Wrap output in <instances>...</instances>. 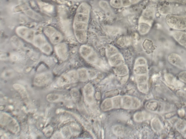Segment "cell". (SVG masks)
Returning <instances> with one entry per match:
<instances>
[{
	"label": "cell",
	"instance_id": "49",
	"mask_svg": "<svg viewBox=\"0 0 186 139\" xmlns=\"http://www.w3.org/2000/svg\"><path fill=\"white\" fill-rule=\"evenodd\" d=\"M99 5L104 10H107L109 9V4L106 1H100Z\"/></svg>",
	"mask_w": 186,
	"mask_h": 139
},
{
	"label": "cell",
	"instance_id": "29",
	"mask_svg": "<svg viewBox=\"0 0 186 139\" xmlns=\"http://www.w3.org/2000/svg\"><path fill=\"white\" fill-rule=\"evenodd\" d=\"M143 48L147 51H150L154 49L153 42L149 40H146L143 42Z\"/></svg>",
	"mask_w": 186,
	"mask_h": 139
},
{
	"label": "cell",
	"instance_id": "34",
	"mask_svg": "<svg viewBox=\"0 0 186 139\" xmlns=\"http://www.w3.org/2000/svg\"><path fill=\"white\" fill-rule=\"evenodd\" d=\"M119 91L118 89H113L106 91L105 93V97L106 98L114 97L118 96L119 94Z\"/></svg>",
	"mask_w": 186,
	"mask_h": 139
},
{
	"label": "cell",
	"instance_id": "10",
	"mask_svg": "<svg viewBox=\"0 0 186 139\" xmlns=\"http://www.w3.org/2000/svg\"><path fill=\"white\" fill-rule=\"evenodd\" d=\"M51 78V75L50 73H44L36 76L34 79L35 84L41 86L46 84Z\"/></svg>",
	"mask_w": 186,
	"mask_h": 139
},
{
	"label": "cell",
	"instance_id": "8",
	"mask_svg": "<svg viewBox=\"0 0 186 139\" xmlns=\"http://www.w3.org/2000/svg\"><path fill=\"white\" fill-rule=\"evenodd\" d=\"M55 50L57 55L60 59L65 60L67 58L68 48L66 44L59 43L55 47Z\"/></svg>",
	"mask_w": 186,
	"mask_h": 139
},
{
	"label": "cell",
	"instance_id": "44",
	"mask_svg": "<svg viewBox=\"0 0 186 139\" xmlns=\"http://www.w3.org/2000/svg\"><path fill=\"white\" fill-rule=\"evenodd\" d=\"M70 129L71 133H72V134H78L80 131V128L77 124L72 125Z\"/></svg>",
	"mask_w": 186,
	"mask_h": 139
},
{
	"label": "cell",
	"instance_id": "36",
	"mask_svg": "<svg viewBox=\"0 0 186 139\" xmlns=\"http://www.w3.org/2000/svg\"><path fill=\"white\" fill-rule=\"evenodd\" d=\"M148 79V77L146 74L137 75L136 77V80L138 84L146 83Z\"/></svg>",
	"mask_w": 186,
	"mask_h": 139
},
{
	"label": "cell",
	"instance_id": "5",
	"mask_svg": "<svg viewBox=\"0 0 186 139\" xmlns=\"http://www.w3.org/2000/svg\"><path fill=\"white\" fill-rule=\"evenodd\" d=\"M16 33L20 37L33 44L36 36L34 30L25 26H20L16 28Z\"/></svg>",
	"mask_w": 186,
	"mask_h": 139
},
{
	"label": "cell",
	"instance_id": "40",
	"mask_svg": "<svg viewBox=\"0 0 186 139\" xmlns=\"http://www.w3.org/2000/svg\"><path fill=\"white\" fill-rule=\"evenodd\" d=\"M110 4L115 8L119 9L123 6L121 0H111Z\"/></svg>",
	"mask_w": 186,
	"mask_h": 139
},
{
	"label": "cell",
	"instance_id": "16",
	"mask_svg": "<svg viewBox=\"0 0 186 139\" xmlns=\"http://www.w3.org/2000/svg\"><path fill=\"white\" fill-rule=\"evenodd\" d=\"M151 27V24L147 23L139 22L138 26V30L141 35L147 34L150 30Z\"/></svg>",
	"mask_w": 186,
	"mask_h": 139
},
{
	"label": "cell",
	"instance_id": "14",
	"mask_svg": "<svg viewBox=\"0 0 186 139\" xmlns=\"http://www.w3.org/2000/svg\"><path fill=\"white\" fill-rule=\"evenodd\" d=\"M88 26V23L74 21L73 23L74 33L83 30H87Z\"/></svg>",
	"mask_w": 186,
	"mask_h": 139
},
{
	"label": "cell",
	"instance_id": "19",
	"mask_svg": "<svg viewBox=\"0 0 186 139\" xmlns=\"http://www.w3.org/2000/svg\"><path fill=\"white\" fill-rule=\"evenodd\" d=\"M68 73L62 75L58 80V85L62 86L71 83V79Z\"/></svg>",
	"mask_w": 186,
	"mask_h": 139
},
{
	"label": "cell",
	"instance_id": "31",
	"mask_svg": "<svg viewBox=\"0 0 186 139\" xmlns=\"http://www.w3.org/2000/svg\"><path fill=\"white\" fill-rule=\"evenodd\" d=\"M176 127L179 132H183L186 129V121L183 120H178L176 123Z\"/></svg>",
	"mask_w": 186,
	"mask_h": 139
},
{
	"label": "cell",
	"instance_id": "45",
	"mask_svg": "<svg viewBox=\"0 0 186 139\" xmlns=\"http://www.w3.org/2000/svg\"><path fill=\"white\" fill-rule=\"evenodd\" d=\"M88 78L92 79L95 78L97 77V71L93 70H88Z\"/></svg>",
	"mask_w": 186,
	"mask_h": 139
},
{
	"label": "cell",
	"instance_id": "38",
	"mask_svg": "<svg viewBox=\"0 0 186 139\" xmlns=\"http://www.w3.org/2000/svg\"><path fill=\"white\" fill-rule=\"evenodd\" d=\"M138 87L139 91L143 93H147L148 91V86L147 82L138 84Z\"/></svg>",
	"mask_w": 186,
	"mask_h": 139
},
{
	"label": "cell",
	"instance_id": "27",
	"mask_svg": "<svg viewBox=\"0 0 186 139\" xmlns=\"http://www.w3.org/2000/svg\"><path fill=\"white\" fill-rule=\"evenodd\" d=\"M147 116L145 112L139 111L136 113L134 116V118L136 121L141 122L146 120Z\"/></svg>",
	"mask_w": 186,
	"mask_h": 139
},
{
	"label": "cell",
	"instance_id": "2",
	"mask_svg": "<svg viewBox=\"0 0 186 139\" xmlns=\"http://www.w3.org/2000/svg\"><path fill=\"white\" fill-rule=\"evenodd\" d=\"M33 44L45 54H50L52 51L51 45L42 34L36 35Z\"/></svg>",
	"mask_w": 186,
	"mask_h": 139
},
{
	"label": "cell",
	"instance_id": "26",
	"mask_svg": "<svg viewBox=\"0 0 186 139\" xmlns=\"http://www.w3.org/2000/svg\"><path fill=\"white\" fill-rule=\"evenodd\" d=\"M106 55L109 58L118 53V50L116 47L112 45H108L106 49Z\"/></svg>",
	"mask_w": 186,
	"mask_h": 139
},
{
	"label": "cell",
	"instance_id": "20",
	"mask_svg": "<svg viewBox=\"0 0 186 139\" xmlns=\"http://www.w3.org/2000/svg\"><path fill=\"white\" fill-rule=\"evenodd\" d=\"M133 71L137 75L147 74L148 72V69L146 65H138L135 67Z\"/></svg>",
	"mask_w": 186,
	"mask_h": 139
},
{
	"label": "cell",
	"instance_id": "47",
	"mask_svg": "<svg viewBox=\"0 0 186 139\" xmlns=\"http://www.w3.org/2000/svg\"><path fill=\"white\" fill-rule=\"evenodd\" d=\"M178 42L181 45L184 46L186 44V33L184 32Z\"/></svg>",
	"mask_w": 186,
	"mask_h": 139
},
{
	"label": "cell",
	"instance_id": "41",
	"mask_svg": "<svg viewBox=\"0 0 186 139\" xmlns=\"http://www.w3.org/2000/svg\"><path fill=\"white\" fill-rule=\"evenodd\" d=\"M132 103L131 108L132 109H136L139 108L141 103L138 99L135 97H132Z\"/></svg>",
	"mask_w": 186,
	"mask_h": 139
},
{
	"label": "cell",
	"instance_id": "53",
	"mask_svg": "<svg viewBox=\"0 0 186 139\" xmlns=\"http://www.w3.org/2000/svg\"><path fill=\"white\" fill-rule=\"evenodd\" d=\"M175 1L181 4H185L186 3V0H175Z\"/></svg>",
	"mask_w": 186,
	"mask_h": 139
},
{
	"label": "cell",
	"instance_id": "58",
	"mask_svg": "<svg viewBox=\"0 0 186 139\" xmlns=\"http://www.w3.org/2000/svg\"><path fill=\"white\" fill-rule=\"evenodd\" d=\"M184 46L185 47V48H186V44H185V45H184Z\"/></svg>",
	"mask_w": 186,
	"mask_h": 139
},
{
	"label": "cell",
	"instance_id": "13",
	"mask_svg": "<svg viewBox=\"0 0 186 139\" xmlns=\"http://www.w3.org/2000/svg\"><path fill=\"white\" fill-rule=\"evenodd\" d=\"M114 70L116 74L120 77L126 76L129 72L127 66L124 64L115 67Z\"/></svg>",
	"mask_w": 186,
	"mask_h": 139
},
{
	"label": "cell",
	"instance_id": "32",
	"mask_svg": "<svg viewBox=\"0 0 186 139\" xmlns=\"http://www.w3.org/2000/svg\"><path fill=\"white\" fill-rule=\"evenodd\" d=\"M122 97L120 96H117L113 97L112 99L113 107L119 108L122 106Z\"/></svg>",
	"mask_w": 186,
	"mask_h": 139
},
{
	"label": "cell",
	"instance_id": "1",
	"mask_svg": "<svg viewBox=\"0 0 186 139\" xmlns=\"http://www.w3.org/2000/svg\"><path fill=\"white\" fill-rule=\"evenodd\" d=\"M168 25L171 28L177 30L186 29V15H168L166 18Z\"/></svg>",
	"mask_w": 186,
	"mask_h": 139
},
{
	"label": "cell",
	"instance_id": "57",
	"mask_svg": "<svg viewBox=\"0 0 186 139\" xmlns=\"http://www.w3.org/2000/svg\"><path fill=\"white\" fill-rule=\"evenodd\" d=\"M152 1H158V0H152Z\"/></svg>",
	"mask_w": 186,
	"mask_h": 139
},
{
	"label": "cell",
	"instance_id": "7",
	"mask_svg": "<svg viewBox=\"0 0 186 139\" xmlns=\"http://www.w3.org/2000/svg\"><path fill=\"white\" fill-rule=\"evenodd\" d=\"M145 107L149 111L153 112L160 113L164 109V105L162 103L155 100L149 101L147 102Z\"/></svg>",
	"mask_w": 186,
	"mask_h": 139
},
{
	"label": "cell",
	"instance_id": "3",
	"mask_svg": "<svg viewBox=\"0 0 186 139\" xmlns=\"http://www.w3.org/2000/svg\"><path fill=\"white\" fill-rule=\"evenodd\" d=\"M1 124L9 130L14 133L19 130V127L16 121L8 114L3 113L1 115Z\"/></svg>",
	"mask_w": 186,
	"mask_h": 139
},
{
	"label": "cell",
	"instance_id": "56",
	"mask_svg": "<svg viewBox=\"0 0 186 139\" xmlns=\"http://www.w3.org/2000/svg\"><path fill=\"white\" fill-rule=\"evenodd\" d=\"M168 1H175V0H168Z\"/></svg>",
	"mask_w": 186,
	"mask_h": 139
},
{
	"label": "cell",
	"instance_id": "4",
	"mask_svg": "<svg viewBox=\"0 0 186 139\" xmlns=\"http://www.w3.org/2000/svg\"><path fill=\"white\" fill-rule=\"evenodd\" d=\"M44 33L49 39L50 42L54 44L60 43L63 39V36L60 32L54 27L47 26L44 28Z\"/></svg>",
	"mask_w": 186,
	"mask_h": 139
},
{
	"label": "cell",
	"instance_id": "50",
	"mask_svg": "<svg viewBox=\"0 0 186 139\" xmlns=\"http://www.w3.org/2000/svg\"><path fill=\"white\" fill-rule=\"evenodd\" d=\"M178 77L182 82H186V71L182 72L180 73Z\"/></svg>",
	"mask_w": 186,
	"mask_h": 139
},
{
	"label": "cell",
	"instance_id": "33",
	"mask_svg": "<svg viewBox=\"0 0 186 139\" xmlns=\"http://www.w3.org/2000/svg\"><path fill=\"white\" fill-rule=\"evenodd\" d=\"M165 78L168 83L170 85H174L176 83V79L173 75L170 73H166L165 75Z\"/></svg>",
	"mask_w": 186,
	"mask_h": 139
},
{
	"label": "cell",
	"instance_id": "17",
	"mask_svg": "<svg viewBox=\"0 0 186 139\" xmlns=\"http://www.w3.org/2000/svg\"><path fill=\"white\" fill-rule=\"evenodd\" d=\"M93 52L92 48L87 45H82L80 48V54L85 59L87 58Z\"/></svg>",
	"mask_w": 186,
	"mask_h": 139
},
{
	"label": "cell",
	"instance_id": "46",
	"mask_svg": "<svg viewBox=\"0 0 186 139\" xmlns=\"http://www.w3.org/2000/svg\"><path fill=\"white\" fill-rule=\"evenodd\" d=\"M183 33L184 32L179 31V30L178 31H175L172 33V35H173L175 40L178 42Z\"/></svg>",
	"mask_w": 186,
	"mask_h": 139
},
{
	"label": "cell",
	"instance_id": "18",
	"mask_svg": "<svg viewBox=\"0 0 186 139\" xmlns=\"http://www.w3.org/2000/svg\"><path fill=\"white\" fill-rule=\"evenodd\" d=\"M76 39L81 43H84L87 41V30L79 31L74 33Z\"/></svg>",
	"mask_w": 186,
	"mask_h": 139
},
{
	"label": "cell",
	"instance_id": "12",
	"mask_svg": "<svg viewBox=\"0 0 186 139\" xmlns=\"http://www.w3.org/2000/svg\"><path fill=\"white\" fill-rule=\"evenodd\" d=\"M168 62L175 66L179 67L182 65V59L179 55L176 53H171L168 56Z\"/></svg>",
	"mask_w": 186,
	"mask_h": 139
},
{
	"label": "cell",
	"instance_id": "43",
	"mask_svg": "<svg viewBox=\"0 0 186 139\" xmlns=\"http://www.w3.org/2000/svg\"><path fill=\"white\" fill-rule=\"evenodd\" d=\"M40 7L42 10L45 11L47 13H51L53 11V7L51 6L47 5L46 4H42Z\"/></svg>",
	"mask_w": 186,
	"mask_h": 139
},
{
	"label": "cell",
	"instance_id": "25",
	"mask_svg": "<svg viewBox=\"0 0 186 139\" xmlns=\"http://www.w3.org/2000/svg\"><path fill=\"white\" fill-rule=\"evenodd\" d=\"M79 79L82 82H85L88 80V70L85 68H82L77 71Z\"/></svg>",
	"mask_w": 186,
	"mask_h": 139
},
{
	"label": "cell",
	"instance_id": "51",
	"mask_svg": "<svg viewBox=\"0 0 186 139\" xmlns=\"http://www.w3.org/2000/svg\"><path fill=\"white\" fill-rule=\"evenodd\" d=\"M121 1L123 7H128L131 4L129 0H121Z\"/></svg>",
	"mask_w": 186,
	"mask_h": 139
},
{
	"label": "cell",
	"instance_id": "15",
	"mask_svg": "<svg viewBox=\"0 0 186 139\" xmlns=\"http://www.w3.org/2000/svg\"><path fill=\"white\" fill-rule=\"evenodd\" d=\"M151 126L152 129L156 132H160L163 128L160 121L157 118H155L152 119L151 122Z\"/></svg>",
	"mask_w": 186,
	"mask_h": 139
},
{
	"label": "cell",
	"instance_id": "9",
	"mask_svg": "<svg viewBox=\"0 0 186 139\" xmlns=\"http://www.w3.org/2000/svg\"><path fill=\"white\" fill-rule=\"evenodd\" d=\"M84 95L85 101L88 104L92 103L94 101V88L92 84L88 83L84 88Z\"/></svg>",
	"mask_w": 186,
	"mask_h": 139
},
{
	"label": "cell",
	"instance_id": "42",
	"mask_svg": "<svg viewBox=\"0 0 186 139\" xmlns=\"http://www.w3.org/2000/svg\"><path fill=\"white\" fill-rule=\"evenodd\" d=\"M147 63L146 60L143 57H140L136 60L135 63V66L138 65H146Z\"/></svg>",
	"mask_w": 186,
	"mask_h": 139
},
{
	"label": "cell",
	"instance_id": "24",
	"mask_svg": "<svg viewBox=\"0 0 186 139\" xmlns=\"http://www.w3.org/2000/svg\"><path fill=\"white\" fill-rule=\"evenodd\" d=\"M132 97L129 96H124L122 99V107L126 109L131 108L132 103Z\"/></svg>",
	"mask_w": 186,
	"mask_h": 139
},
{
	"label": "cell",
	"instance_id": "28",
	"mask_svg": "<svg viewBox=\"0 0 186 139\" xmlns=\"http://www.w3.org/2000/svg\"><path fill=\"white\" fill-rule=\"evenodd\" d=\"M159 13L161 15H170L172 12V8L170 6L164 5L160 7Z\"/></svg>",
	"mask_w": 186,
	"mask_h": 139
},
{
	"label": "cell",
	"instance_id": "52",
	"mask_svg": "<svg viewBox=\"0 0 186 139\" xmlns=\"http://www.w3.org/2000/svg\"><path fill=\"white\" fill-rule=\"evenodd\" d=\"M124 76V77L123 78V79H122L121 80V82L122 83L124 84L126 83V81H127L128 79V76Z\"/></svg>",
	"mask_w": 186,
	"mask_h": 139
},
{
	"label": "cell",
	"instance_id": "21",
	"mask_svg": "<svg viewBox=\"0 0 186 139\" xmlns=\"http://www.w3.org/2000/svg\"><path fill=\"white\" fill-rule=\"evenodd\" d=\"M101 107L103 111H108L113 107L112 99L108 98L104 101L102 104Z\"/></svg>",
	"mask_w": 186,
	"mask_h": 139
},
{
	"label": "cell",
	"instance_id": "37",
	"mask_svg": "<svg viewBox=\"0 0 186 139\" xmlns=\"http://www.w3.org/2000/svg\"><path fill=\"white\" fill-rule=\"evenodd\" d=\"M113 131L116 135L120 136L124 133V129L122 126L120 125H116L114 127Z\"/></svg>",
	"mask_w": 186,
	"mask_h": 139
},
{
	"label": "cell",
	"instance_id": "54",
	"mask_svg": "<svg viewBox=\"0 0 186 139\" xmlns=\"http://www.w3.org/2000/svg\"><path fill=\"white\" fill-rule=\"evenodd\" d=\"M140 0H129L131 4H136L140 1Z\"/></svg>",
	"mask_w": 186,
	"mask_h": 139
},
{
	"label": "cell",
	"instance_id": "23",
	"mask_svg": "<svg viewBox=\"0 0 186 139\" xmlns=\"http://www.w3.org/2000/svg\"><path fill=\"white\" fill-rule=\"evenodd\" d=\"M77 12L83 14L89 15L90 12V7L87 3H83L79 5Z\"/></svg>",
	"mask_w": 186,
	"mask_h": 139
},
{
	"label": "cell",
	"instance_id": "6",
	"mask_svg": "<svg viewBox=\"0 0 186 139\" xmlns=\"http://www.w3.org/2000/svg\"><path fill=\"white\" fill-rule=\"evenodd\" d=\"M155 10L153 7L147 8L143 11L142 15L140 17L139 22L147 23L151 25L154 19Z\"/></svg>",
	"mask_w": 186,
	"mask_h": 139
},
{
	"label": "cell",
	"instance_id": "59",
	"mask_svg": "<svg viewBox=\"0 0 186 139\" xmlns=\"http://www.w3.org/2000/svg\"><path fill=\"white\" fill-rule=\"evenodd\" d=\"M160 1H164V0H160Z\"/></svg>",
	"mask_w": 186,
	"mask_h": 139
},
{
	"label": "cell",
	"instance_id": "48",
	"mask_svg": "<svg viewBox=\"0 0 186 139\" xmlns=\"http://www.w3.org/2000/svg\"><path fill=\"white\" fill-rule=\"evenodd\" d=\"M71 94L74 100H78L79 97V94L77 90L75 89H72L71 91Z\"/></svg>",
	"mask_w": 186,
	"mask_h": 139
},
{
	"label": "cell",
	"instance_id": "39",
	"mask_svg": "<svg viewBox=\"0 0 186 139\" xmlns=\"http://www.w3.org/2000/svg\"><path fill=\"white\" fill-rule=\"evenodd\" d=\"M88 62L91 63H94L97 62L98 57L95 52H93L86 59Z\"/></svg>",
	"mask_w": 186,
	"mask_h": 139
},
{
	"label": "cell",
	"instance_id": "35",
	"mask_svg": "<svg viewBox=\"0 0 186 139\" xmlns=\"http://www.w3.org/2000/svg\"><path fill=\"white\" fill-rule=\"evenodd\" d=\"M47 99L50 102H57L60 99V96L57 94H50L47 96Z\"/></svg>",
	"mask_w": 186,
	"mask_h": 139
},
{
	"label": "cell",
	"instance_id": "22",
	"mask_svg": "<svg viewBox=\"0 0 186 139\" xmlns=\"http://www.w3.org/2000/svg\"><path fill=\"white\" fill-rule=\"evenodd\" d=\"M89 19V15L78 13L77 12L74 21L77 22L88 23Z\"/></svg>",
	"mask_w": 186,
	"mask_h": 139
},
{
	"label": "cell",
	"instance_id": "11",
	"mask_svg": "<svg viewBox=\"0 0 186 139\" xmlns=\"http://www.w3.org/2000/svg\"><path fill=\"white\" fill-rule=\"evenodd\" d=\"M109 65L114 67L119 66L124 63V57L119 53L109 57Z\"/></svg>",
	"mask_w": 186,
	"mask_h": 139
},
{
	"label": "cell",
	"instance_id": "30",
	"mask_svg": "<svg viewBox=\"0 0 186 139\" xmlns=\"http://www.w3.org/2000/svg\"><path fill=\"white\" fill-rule=\"evenodd\" d=\"M130 40L127 37L120 38L117 41V45L121 47L127 46L130 43Z\"/></svg>",
	"mask_w": 186,
	"mask_h": 139
},
{
	"label": "cell",
	"instance_id": "55",
	"mask_svg": "<svg viewBox=\"0 0 186 139\" xmlns=\"http://www.w3.org/2000/svg\"><path fill=\"white\" fill-rule=\"evenodd\" d=\"M95 96L97 99L99 100L100 98H101V94H100L99 92H97V94H96Z\"/></svg>",
	"mask_w": 186,
	"mask_h": 139
}]
</instances>
